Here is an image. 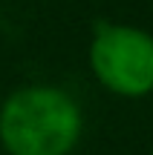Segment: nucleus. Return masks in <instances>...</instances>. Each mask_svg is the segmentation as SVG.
I'll return each instance as SVG.
<instances>
[{
  "label": "nucleus",
  "mask_w": 153,
  "mask_h": 155,
  "mask_svg": "<svg viewBox=\"0 0 153 155\" xmlns=\"http://www.w3.org/2000/svg\"><path fill=\"white\" fill-rule=\"evenodd\" d=\"M84 138V109L58 83H23L0 104L6 155H72Z\"/></svg>",
  "instance_id": "1"
},
{
  "label": "nucleus",
  "mask_w": 153,
  "mask_h": 155,
  "mask_svg": "<svg viewBox=\"0 0 153 155\" xmlns=\"http://www.w3.org/2000/svg\"><path fill=\"white\" fill-rule=\"evenodd\" d=\"M87 66L104 92L124 101L148 98L153 95V35L136 23H96Z\"/></svg>",
  "instance_id": "2"
},
{
  "label": "nucleus",
  "mask_w": 153,
  "mask_h": 155,
  "mask_svg": "<svg viewBox=\"0 0 153 155\" xmlns=\"http://www.w3.org/2000/svg\"><path fill=\"white\" fill-rule=\"evenodd\" d=\"M150 155H153V150H150Z\"/></svg>",
  "instance_id": "3"
}]
</instances>
